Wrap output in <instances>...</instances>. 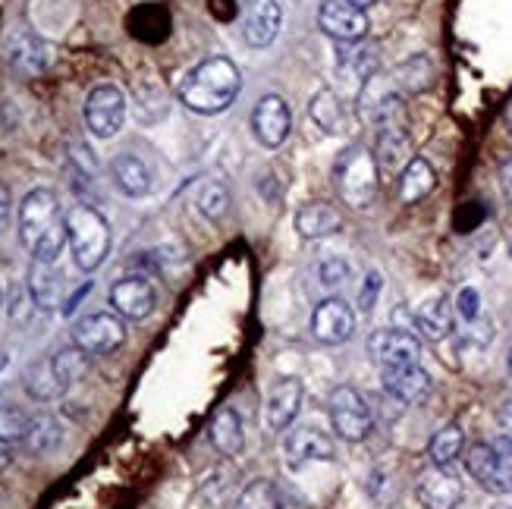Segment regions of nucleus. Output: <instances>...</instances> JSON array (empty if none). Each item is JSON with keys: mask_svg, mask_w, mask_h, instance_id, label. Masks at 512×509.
Here are the masks:
<instances>
[{"mask_svg": "<svg viewBox=\"0 0 512 509\" xmlns=\"http://www.w3.org/2000/svg\"><path fill=\"white\" fill-rule=\"evenodd\" d=\"M19 239L32 261L57 264L66 249V217L51 189H32L19 205Z\"/></svg>", "mask_w": 512, "mask_h": 509, "instance_id": "obj_1", "label": "nucleus"}, {"mask_svg": "<svg viewBox=\"0 0 512 509\" xmlns=\"http://www.w3.org/2000/svg\"><path fill=\"white\" fill-rule=\"evenodd\" d=\"M239 70L227 57H208L186 73L180 82V101L192 110V114L214 117L236 101L239 95Z\"/></svg>", "mask_w": 512, "mask_h": 509, "instance_id": "obj_2", "label": "nucleus"}, {"mask_svg": "<svg viewBox=\"0 0 512 509\" xmlns=\"http://www.w3.org/2000/svg\"><path fill=\"white\" fill-rule=\"evenodd\" d=\"M66 242L79 271H98L110 255V227L92 205H73L66 211Z\"/></svg>", "mask_w": 512, "mask_h": 509, "instance_id": "obj_3", "label": "nucleus"}, {"mask_svg": "<svg viewBox=\"0 0 512 509\" xmlns=\"http://www.w3.org/2000/svg\"><path fill=\"white\" fill-rule=\"evenodd\" d=\"M377 161L374 154L362 145H349L340 151L337 164H333V186H337L343 205L349 208H368L377 195Z\"/></svg>", "mask_w": 512, "mask_h": 509, "instance_id": "obj_4", "label": "nucleus"}, {"mask_svg": "<svg viewBox=\"0 0 512 509\" xmlns=\"http://www.w3.org/2000/svg\"><path fill=\"white\" fill-rule=\"evenodd\" d=\"M465 469L491 494H512V444H475L465 453Z\"/></svg>", "mask_w": 512, "mask_h": 509, "instance_id": "obj_5", "label": "nucleus"}, {"mask_svg": "<svg viewBox=\"0 0 512 509\" xmlns=\"http://www.w3.org/2000/svg\"><path fill=\"white\" fill-rule=\"evenodd\" d=\"M327 415H330L333 431H337L343 440H349V444H362L374 428L371 406L365 403V396L349 384H340L330 390Z\"/></svg>", "mask_w": 512, "mask_h": 509, "instance_id": "obj_6", "label": "nucleus"}, {"mask_svg": "<svg viewBox=\"0 0 512 509\" xmlns=\"http://www.w3.org/2000/svg\"><path fill=\"white\" fill-rule=\"evenodd\" d=\"M70 340L85 356H107L126 343V324L117 312H95L73 324Z\"/></svg>", "mask_w": 512, "mask_h": 509, "instance_id": "obj_7", "label": "nucleus"}, {"mask_svg": "<svg viewBox=\"0 0 512 509\" xmlns=\"http://www.w3.org/2000/svg\"><path fill=\"white\" fill-rule=\"evenodd\" d=\"M85 126L95 139H114L126 120V98L117 85H95L85 98Z\"/></svg>", "mask_w": 512, "mask_h": 509, "instance_id": "obj_8", "label": "nucleus"}, {"mask_svg": "<svg viewBox=\"0 0 512 509\" xmlns=\"http://www.w3.org/2000/svg\"><path fill=\"white\" fill-rule=\"evenodd\" d=\"M359 104H362V120L374 123V126H399L403 120V95H399V85L384 79V76H371L368 85L359 92Z\"/></svg>", "mask_w": 512, "mask_h": 509, "instance_id": "obj_9", "label": "nucleus"}, {"mask_svg": "<svg viewBox=\"0 0 512 509\" xmlns=\"http://www.w3.org/2000/svg\"><path fill=\"white\" fill-rule=\"evenodd\" d=\"M355 334V312L340 296H330L315 305L311 312V337L324 346H343Z\"/></svg>", "mask_w": 512, "mask_h": 509, "instance_id": "obj_10", "label": "nucleus"}, {"mask_svg": "<svg viewBox=\"0 0 512 509\" xmlns=\"http://www.w3.org/2000/svg\"><path fill=\"white\" fill-rule=\"evenodd\" d=\"M368 356L381 368H399V365H418L421 359V340L409 330L384 327L368 337Z\"/></svg>", "mask_w": 512, "mask_h": 509, "instance_id": "obj_11", "label": "nucleus"}, {"mask_svg": "<svg viewBox=\"0 0 512 509\" xmlns=\"http://www.w3.org/2000/svg\"><path fill=\"white\" fill-rule=\"evenodd\" d=\"M239 13H242V38H246L249 48L274 44L283 22V10L277 0H239Z\"/></svg>", "mask_w": 512, "mask_h": 509, "instance_id": "obj_12", "label": "nucleus"}, {"mask_svg": "<svg viewBox=\"0 0 512 509\" xmlns=\"http://www.w3.org/2000/svg\"><path fill=\"white\" fill-rule=\"evenodd\" d=\"M318 26L337 44H352L368 35V16L365 10L352 7L349 0H327L318 13Z\"/></svg>", "mask_w": 512, "mask_h": 509, "instance_id": "obj_13", "label": "nucleus"}, {"mask_svg": "<svg viewBox=\"0 0 512 509\" xmlns=\"http://www.w3.org/2000/svg\"><path fill=\"white\" fill-rule=\"evenodd\" d=\"M110 305L126 321H145L158 308V290L145 277H123L110 286Z\"/></svg>", "mask_w": 512, "mask_h": 509, "instance_id": "obj_14", "label": "nucleus"}, {"mask_svg": "<svg viewBox=\"0 0 512 509\" xmlns=\"http://www.w3.org/2000/svg\"><path fill=\"white\" fill-rule=\"evenodd\" d=\"M293 129V114L280 95H264L252 110V132L264 148H280Z\"/></svg>", "mask_w": 512, "mask_h": 509, "instance_id": "obj_15", "label": "nucleus"}, {"mask_svg": "<svg viewBox=\"0 0 512 509\" xmlns=\"http://www.w3.org/2000/svg\"><path fill=\"white\" fill-rule=\"evenodd\" d=\"M283 453H286V466L289 469H302L308 462H330L337 459V444L315 425H305V428H296L293 434L286 437L283 444Z\"/></svg>", "mask_w": 512, "mask_h": 509, "instance_id": "obj_16", "label": "nucleus"}, {"mask_svg": "<svg viewBox=\"0 0 512 509\" xmlns=\"http://www.w3.org/2000/svg\"><path fill=\"white\" fill-rule=\"evenodd\" d=\"M384 390L403 406H421L431 396L434 381L421 365H399V368H381Z\"/></svg>", "mask_w": 512, "mask_h": 509, "instance_id": "obj_17", "label": "nucleus"}, {"mask_svg": "<svg viewBox=\"0 0 512 509\" xmlns=\"http://www.w3.org/2000/svg\"><path fill=\"white\" fill-rule=\"evenodd\" d=\"M337 76L343 82V92L359 98V92L368 85V79L377 76V54H374V48H368V44H362V41L340 44Z\"/></svg>", "mask_w": 512, "mask_h": 509, "instance_id": "obj_18", "label": "nucleus"}, {"mask_svg": "<svg viewBox=\"0 0 512 509\" xmlns=\"http://www.w3.org/2000/svg\"><path fill=\"white\" fill-rule=\"evenodd\" d=\"M7 63L13 66V70L19 76H38L48 70V63H51V48L44 44L35 32H16L10 35L7 41Z\"/></svg>", "mask_w": 512, "mask_h": 509, "instance_id": "obj_19", "label": "nucleus"}, {"mask_svg": "<svg viewBox=\"0 0 512 509\" xmlns=\"http://www.w3.org/2000/svg\"><path fill=\"white\" fill-rule=\"evenodd\" d=\"M465 491L462 481L450 469H431L418 478V503L421 509H456L462 503Z\"/></svg>", "mask_w": 512, "mask_h": 509, "instance_id": "obj_20", "label": "nucleus"}, {"mask_svg": "<svg viewBox=\"0 0 512 509\" xmlns=\"http://www.w3.org/2000/svg\"><path fill=\"white\" fill-rule=\"evenodd\" d=\"M302 406V381L299 378H280L271 387V396H267V428L274 434L286 431L296 422Z\"/></svg>", "mask_w": 512, "mask_h": 509, "instance_id": "obj_21", "label": "nucleus"}, {"mask_svg": "<svg viewBox=\"0 0 512 509\" xmlns=\"http://www.w3.org/2000/svg\"><path fill=\"white\" fill-rule=\"evenodd\" d=\"M415 330L425 340L440 343L453 334V305L447 296H431L428 302H421L415 312Z\"/></svg>", "mask_w": 512, "mask_h": 509, "instance_id": "obj_22", "label": "nucleus"}, {"mask_svg": "<svg viewBox=\"0 0 512 509\" xmlns=\"http://www.w3.org/2000/svg\"><path fill=\"white\" fill-rule=\"evenodd\" d=\"M296 230L302 239H327L343 230V214L327 202H308L296 214Z\"/></svg>", "mask_w": 512, "mask_h": 509, "instance_id": "obj_23", "label": "nucleus"}, {"mask_svg": "<svg viewBox=\"0 0 512 509\" xmlns=\"http://www.w3.org/2000/svg\"><path fill=\"white\" fill-rule=\"evenodd\" d=\"M110 180H114V186L129 198H142L151 192V170L136 154H117V158L110 161Z\"/></svg>", "mask_w": 512, "mask_h": 509, "instance_id": "obj_24", "label": "nucleus"}, {"mask_svg": "<svg viewBox=\"0 0 512 509\" xmlns=\"http://www.w3.org/2000/svg\"><path fill=\"white\" fill-rule=\"evenodd\" d=\"M374 161L381 170L393 173V170H406V164L412 161V142L409 132L403 126H384L381 136H377V148H374Z\"/></svg>", "mask_w": 512, "mask_h": 509, "instance_id": "obj_25", "label": "nucleus"}, {"mask_svg": "<svg viewBox=\"0 0 512 509\" xmlns=\"http://www.w3.org/2000/svg\"><path fill=\"white\" fill-rule=\"evenodd\" d=\"M211 444L220 456H242L246 450V428H242V418L233 406H224L211 422Z\"/></svg>", "mask_w": 512, "mask_h": 509, "instance_id": "obj_26", "label": "nucleus"}, {"mask_svg": "<svg viewBox=\"0 0 512 509\" xmlns=\"http://www.w3.org/2000/svg\"><path fill=\"white\" fill-rule=\"evenodd\" d=\"M29 296L38 308L44 312H54V308L63 305V283L54 271V264H41V261H32L29 268Z\"/></svg>", "mask_w": 512, "mask_h": 509, "instance_id": "obj_27", "label": "nucleus"}, {"mask_svg": "<svg viewBox=\"0 0 512 509\" xmlns=\"http://www.w3.org/2000/svg\"><path fill=\"white\" fill-rule=\"evenodd\" d=\"M437 186V173L425 158H412L399 176V202L403 205H418L421 198H428Z\"/></svg>", "mask_w": 512, "mask_h": 509, "instance_id": "obj_28", "label": "nucleus"}, {"mask_svg": "<svg viewBox=\"0 0 512 509\" xmlns=\"http://www.w3.org/2000/svg\"><path fill=\"white\" fill-rule=\"evenodd\" d=\"M428 456H431V466L437 469H453L456 459L465 456V434L456 422L443 425L428 444Z\"/></svg>", "mask_w": 512, "mask_h": 509, "instance_id": "obj_29", "label": "nucleus"}, {"mask_svg": "<svg viewBox=\"0 0 512 509\" xmlns=\"http://www.w3.org/2000/svg\"><path fill=\"white\" fill-rule=\"evenodd\" d=\"M63 440V428L54 415H35L29 422V431L22 437V447H26L32 456H48L60 447Z\"/></svg>", "mask_w": 512, "mask_h": 509, "instance_id": "obj_30", "label": "nucleus"}, {"mask_svg": "<svg viewBox=\"0 0 512 509\" xmlns=\"http://www.w3.org/2000/svg\"><path fill=\"white\" fill-rule=\"evenodd\" d=\"M308 114H311V120L318 123V129H324V132H343V126H346L343 101H340L337 92H333V88H321V92L311 98Z\"/></svg>", "mask_w": 512, "mask_h": 509, "instance_id": "obj_31", "label": "nucleus"}, {"mask_svg": "<svg viewBox=\"0 0 512 509\" xmlns=\"http://www.w3.org/2000/svg\"><path fill=\"white\" fill-rule=\"evenodd\" d=\"M26 393L38 403H51L57 396L66 393V387L60 384L57 371H54V362L44 359V362H35L29 371H26Z\"/></svg>", "mask_w": 512, "mask_h": 509, "instance_id": "obj_32", "label": "nucleus"}, {"mask_svg": "<svg viewBox=\"0 0 512 509\" xmlns=\"http://www.w3.org/2000/svg\"><path fill=\"white\" fill-rule=\"evenodd\" d=\"M434 82V63L428 54H415L396 70V85L406 88V92H425Z\"/></svg>", "mask_w": 512, "mask_h": 509, "instance_id": "obj_33", "label": "nucleus"}, {"mask_svg": "<svg viewBox=\"0 0 512 509\" xmlns=\"http://www.w3.org/2000/svg\"><path fill=\"white\" fill-rule=\"evenodd\" d=\"M236 509H283V497L274 481H252L246 491L239 494Z\"/></svg>", "mask_w": 512, "mask_h": 509, "instance_id": "obj_34", "label": "nucleus"}, {"mask_svg": "<svg viewBox=\"0 0 512 509\" xmlns=\"http://www.w3.org/2000/svg\"><path fill=\"white\" fill-rule=\"evenodd\" d=\"M51 362H54V371H57V378H60V384L66 390H70L76 381H82L85 371H88V356H85L82 349H76V346L60 349L57 356H51Z\"/></svg>", "mask_w": 512, "mask_h": 509, "instance_id": "obj_35", "label": "nucleus"}, {"mask_svg": "<svg viewBox=\"0 0 512 509\" xmlns=\"http://www.w3.org/2000/svg\"><path fill=\"white\" fill-rule=\"evenodd\" d=\"M195 202H198V211H202L208 220H214V224L230 214V192L224 183H205Z\"/></svg>", "mask_w": 512, "mask_h": 509, "instance_id": "obj_36", "label": "nucleus"}, {"mask_svg": "<svg viewBox=\"0 0 512 509\" xmlns=\"http://www.w3.org/2000/svg\"><path fill=\"white\" fill-rule=\"evenodd\" d=\"M29 422L32 418L22 409L0 406V440H7V444H22V437L29 431Z\"/></svg>", "mask_w": 512, "mask_h": 509, "instance_id": "obj_37", "label": "nucleus"}, {"mask_svg": "<svg viewBox=\"0 0 512 509\" xmlns=\"http://www.w3.org/2000/svg\"><path fill=\"white\" fill-rule=\"evenodd\" d=\"M318 277H321V286H327V290H340V286H346V280L352 277V268L346 258H324L318 268Z\"/></svg>", "mask_w": 512, "mask_h": 509, "instance_id": "obj_38", "label": "nucleus"}, {"mask_svg": "<svg viewBox=\"0 0 512 509\" xmlns=\"http://www.w3.org/2000/svg\"><path fill=\"white\" fill-rule=\"evenodd\" d=\"M456 312L465 321H475L481 315V293L475 290V286H465V290H459V296H456Z\"/></svg>", "mask_w": 512, "mask_h": 509, "instance_id": "obj_39", "label": "nucleus"}, {"mask_svg": "<svg viewBox=\"0 0 512 509\" xmlns=\"http://www.w3.org/2000/svg\"><path fill=\"white\" fill-rule=\"evenodd\" d=\"M381 290H384V277L377 274V271H371L368 277H365V286H362V293H359V308L368 315L371 308L377 305V296H381Z\"/></svg>", "mask_w": 512, "mask_h": 509, "instance_id": "obj_40", "label": "nucleus"}, {"mask_svg": "<svg viewBox=\"0 0 512 509\" xmlns=\"http://www.w3.org/2000/svg\"><path fill=\"white\" fill-rule=\"evenodd\" d=\"M10 214H13V195H10L7 183H0V236H4L10 227Z\"/></svg>", "mask_w": 512, "mask_h": 509, "instance_id": "obj_41", "label": "nucleus"}, {"mask_svg": "<svg viewBox=\"0 0 512 509\" xmlns=\"http://www.w3.org/2000/svg\"><path fill=\"white\" fill-rule=\"evenodd\" d=\"M497 431H500V440L512 444V400L497 409Z\"/></svg>", "mask_w": 512, "mask_h": 509, "instance_id": "obj_42", "label": "nucleus"}, {"mask_svg": "<svg viewBox=\"0 0 512 509\" xmlns=\"http://www.w3.org/2000/svg\"><path fill=\"white\" fill-rule=\"evenodd\" d=\"M500 186H503L506 202L512 205V161H506V164H503V170H500Z\"/></svg>", "mask_w": 512, "mask_h": 509, "instance_id": "obj_43", "label": "nucleus"}, {"mask_svg": "<svg viewBox=\"0 0 512 509\" xmlns=\"http://www.w3.org/2000/svg\"><path fill=\"white\" fill-rule=\"evenodd\" d=\"M13 462V444H7V440H0V472H4L7 466Z\"/></svg>", "mask_w": 512, "mask_h": 509, "instance_id": "obj_44", "label": "nucleus"}, {"mask_svg": "<svg viewBox=\"0 0 512 509\" xmlns=\"http://www.w3.org/2000/svg\"><path fill=\"white\" fill-rule=\"evenodd\" d=\"M349 4H352V7H359V10H368V7L377 4V0H349Z\"/></svg>", "mask_w": 512, "mask_h": 509, "instance_id": "obj_45", "label": "nucleus"}, {"mask_svg": "<svg viewBox=\"0 0 512 509\" xmlns=\"http://www.w3.org/2000/svg\"><path fill=\"white\" fill-rule=\"evenodd\" d=\"M506 371H509V378H512V346H509V356H506Z\"/></svg>", "mask_w": 512, "mask_h": 509, "instance_id": "obj_46", "label": "nucleus"}, {"mask_svg": "<svg viewBox=\"0 0 512 509\" xmlns=\"http://www.w3.org/2000/svg\"><path fill=\"white\" fill-rule=\"evenodd\" d=\"M491 509H512V503H503V500H500V503H494Z\"/></svg>", "mask_w": 512, "mask_h": 509, "instance_id": "obj_47", "label": "nucleus"}]
</instances>
